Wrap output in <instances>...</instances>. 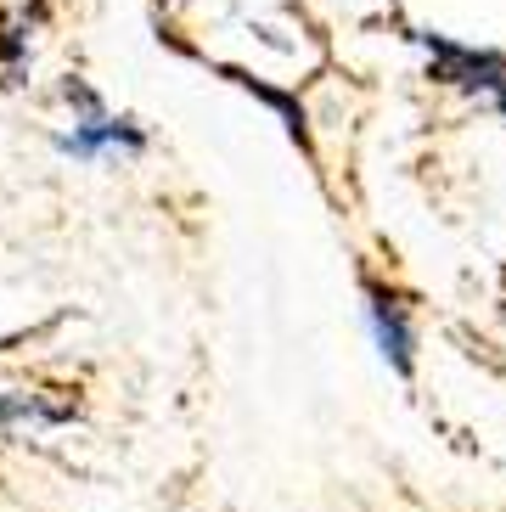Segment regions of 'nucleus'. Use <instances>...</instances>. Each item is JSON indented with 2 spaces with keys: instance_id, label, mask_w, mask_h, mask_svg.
<instances>
[{
  "instance_id": "5",
  "label": "nucleus",
  "mask_w": 506,
  "mask_h": 512,
  "mask_svg": "<svg viewBox=\"0 0 506 512\" xmlns=\"http://www.w3.org/2000/svg\"><path fill=\"white\" fill-rule=\"evenodd\" d=\"M45 17V6H23V12H12V17H0V68L12 74V85H17V74L29 68V46H34V23Z\"/></svg>"
},
{
  "instance_id": "2",
  "label": "nucleus",
  "mask_w": 506,
  "mask_h": 512,
  "mask_svg": "<svg viewBox=\"0 0 506 512\" xmlns=\"http://www.w3.org/2000/svg\"><path fill=\"white\" fill-rule=\"evenodd\" d=\"M428 46V74L450 91L478 96L484 107H495L506 124V51L490 46H462V40H445V34H417Z\"/></svg>"
},
{
  "instance_id": "3",
  "label": "nucleus",
  "mask_w": 506,
  "mask_h": 512,
  "mask_svg": "<svg viewBox=\"0 0 506 512\" xmlns=\"http://www.w3.org/2000/svg\"><path fill=\"white\" fill-rule=\"evenodd\" d=\"M57 152L74 158V164H96V158H141L147 152V130L124 113H90V119H74V130L57 136Z\"/></svg>"
},
{
  "instance_id": "4",
  "label": "nucleus",
  "mask_w": 506,
  "mask_h": 512,
  "mask_svg": "<svg viewBox=\"0 0 506 512\" xmlns=\"http://www.w3.org/2000/svg\"><path fill=\"white\" fill-rule=\"evenodd\" d=\"M79 417V389H0V434H45Z\"/></svg>"
},
{
  "instance_id": "1",
  "label": "nucleus",
  "mask_w": 506,
  "mask_h": 512,
  "mask_svg": "<svg viewBox=\"0 0 506 512\" xmlns=\"http://www.w3.org/2000/svg\"><path fill=\"white\" fill-rule=\"evenodd\" d=\"M360 321L372 332L377 361L400 377V383H411V377H417V344H422L417 338V304L405 299L394 282L366 276V282H360Z\"/></svg>"
}]
</instances>
